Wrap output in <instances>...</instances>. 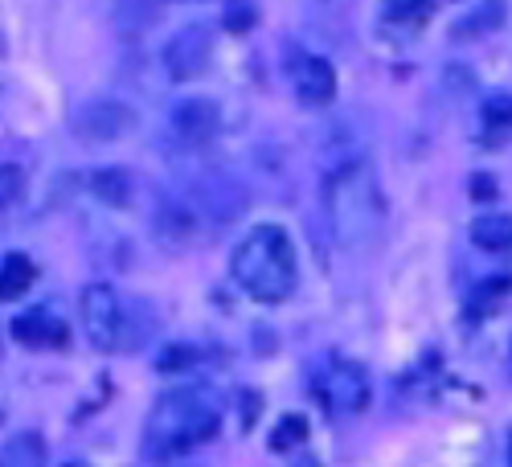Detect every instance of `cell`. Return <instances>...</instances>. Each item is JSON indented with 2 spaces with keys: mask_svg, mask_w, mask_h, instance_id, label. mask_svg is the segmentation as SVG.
Here are the masks:
<instances>
[{
  "mask_svg": "<svg viewBox=\"0 0 512 467\" xmlns=\"http://www.w3.org/2000/svg\"><path fill=\"white\" fill-rule=\"evenodd\" d=\"M480 123L488 144H504L512 136V95H492L480 111Z\"/></svg>",
  "mask_w": 512,
  "mask_h": 467,
  "instance_id": "obj_18",
  "label": "cell"
},
{
  "mask_svg": "<svg viewBox=\"0 0 512 467\" xmlns=\"http://www.w3.org/2000/svg\"><path fill=\"white\" fill-rule=\"evenodd\" d=\"M308 439V422L304 414H283L279 427L271 431V451H291V447H304Z\"/></svg>",
  "mask_w": 512,
  "mask_h": 467,
  "instance_id": "obj_20",
  "label": "cell"
},
{
  "mask_svg": "<svg viewBox=\"0 0 512 467\" xmlns=\"http://www.w3.org/2000/svg\"><path fill=\"white\" fill-rule=\"evenodd\" d=\"M439 0H386V21L390 25H406V29H418L431 21Z\"/></svg>",
  "mask_w": 512,
  "mask_h": 467,
  "instance_id": "obj_19",
  "label": "cell"
},
{
  "mask_svg": "<svg viewBox=\"0 0 512 467\" xmlns=\"http://www.w3.org/2000/svg\"><path fill=\"white\" fill-rule=\"evenodd\" d=\"M324 398L336 414H361L373 398L369 390V369L361 361H345V357H336L328 365V377H324Z\"/></svg>",
  "mask_w": 512,
  "mask_h": 467,
  "instance_id": "obj_8",
  "label": "cell"
},
{
  "mask_svg": "<svg viewBox=\"0 0 512 467\" xmlns=\"http://www.w3.org/2000/svg\"><path fill=\"white\" fill-rule=\"evenodd\" d=\"M472 242L488 254H512V214H484L472 222Z\"/></svg>",
  "mask_w": 512,
  "mask_h": 467,
  "instance_id": "obj_15",
  "label": "cell"
},
{
  "mask_svg": "<svg viewBox=\"0 0 512 467\" xmlns=\"http://www.w3.org/2000/svg\"><path fill=\"white\" fill-rule=\"evenodd\" d=\"M197 353H189V345H177V353H164L160 357V369H181V365H189Z\"/></svg>",
  "mask_w": 512,
  "mask_h": 467,
  "instance_id": "obj_24",
  "label": "cell"
},
{
  "mask_svg": "<svg viewBox=\"0 0 512 467\" xmlns=\"http://www.w3.org/2000/svg\"><path fill=\"white\" fill-rule=\"evenodd\" d=\"M218 127H222V115H218V103L213 99H185L173 107V115H168V136H173L177 148H185V152L213 144Z\"/></svg>",
  "mask_w": 512,
  "mask_h": 467,
  "instance_id": "obj_6",
  "label": "cell"
},
{
  "mask_svg": "<svg viewBox=\"0 0 512 467\" xmlns=\"http://www.w3.org/2000/svg\"><path fill=\"white\" fill-rule=\"evenodd\" d=\"M234 283L259 304H283L295 291V246L283 226H254L230 254Z\"/></svg>",
  "mask_w": 512,
  "mask_h": 467,
  "instance_id": "obj_3",
  "label": "cell"
},
{
  "mask_svg": "<svg viewBox=\"0 0 512 467\" xmlns=\"http://www.w3.org/2000/svg\"><path fill=\"white\" fill-rule=\"evenodd\" d=\"M164 13V0H115L111 5V21H115V33L123 37H140L148 33Z\"/></svg>",
  "mask_w": 512,
  "mask_h": 467,
  "instance_id": "obj_12",
  "label": "cell"
},
{
  "mask_svg": "<svg viewBox=\"0 0 512 467\" xmlns=\"http://www.w3.org/2000/svg\"><path fill=\"white\" fill-rule=\"evenodd\" d=\"M21 193H25V177H21V168L0 164V214H5V209H13V205L21 201Z\"/></svg>",
  "mask_w": 512,
  "mask_h": 467,
  "instance_id": "obj_21",
  "label": "cell"
},
{
  "mask_svg": "<svg viewBox=\"0 0 512 467\" xmlns=\"http://www.w3.org/2000/svg\"><path fill=\"white\" fill-rule=\"evenodd\" d=\"M291 78H295V95H300L304 107H328L336 99V70L332 62L304 54L291 62Z\"/></svg>",
  "mask_w": 512,
  "mask_h": 467,
  "instance_id": "obj_9",
  "label": "cell"
},
{
  "mask_svg": "<svg viewBox=\"0 0 512 467\" xmlns=\"http://www.w3.org/2000/svg\"><path fill=\"white\" fill-rule=\"evenodd\" d=\"M91 189L107 205H132V197H136L132 173H123V168H95V173H91Z\"/></svg>",
  "mask_w": 512,
  "mask_h": 467,
  "instance_id": "obj_17",
  "label": "cell"
},
{
  "mask_svg": "<svg viewBox=\"0 0 512 467\" xmlns=\"http://www.w3.org/2000/svg\"><path fill=\"white\" fill-rule=\"evenodd\" d=\"M213 62V33L205 25H185L168 37L164 46V70L173 82H193Z\"/></svg>",
  "mask_w": 512,
  "mask_h": 467,
  "instance_id": "obj_5",
  "label": "cell"
},
{
  "mask_svg": "<svg viewBox=\"0 0 512 467\" xmlns=\"http://www.w3.org/2000/svg\"><path fill=\"white\" fill-rule=\"evenodd\" d=\"M62 467H87V463H62Z\"/></svg>",
  "mask_w": 512,
  "mask_h": 467,
  "instance_id": "obj_26",
  "label": "cell"
},
{
  "mask_svg": "<svg viewBox=\"0 0 512 467\" xmlns=\"http://www.w3.org/2000/svg\"><path fill=\"white\" fill-rule=\"evenodd\" d=\"M82 328L99 353H115L123 345V304L107 283L82 287Z\"/></svg>",
  "mask_w": 512,
  "mask_h": 467,
  "instance_id": "obj_4",
  "label": "cell"
},
{
  "mask_svg": "<svg viewBox=\"0 0 512 467\" xmlns=\"http://www.w3.org/2000/svg\"><path fill=\"white\" fill-rule=\"evenodd\" d=\"M504 17H508V0H480L472 13L459 17V21L451 25V37H455V41L488 37V33H496V29L504 25Z\"/></svg>",
  "mask_w": 512,
  "mask_h": 467,
  "instance_id": "obj_13",
  "label": "cell"
},
{
  "mask_svg": "<svg viewBox=\"0 0 512 467\" xmlns=\"http://www.w3.org/2000/svg\"><path fill=\"white\" fill-rule=\"evenodd\" d=\"M0 467H46V439L37 431H17L0 447Z\"/></svg>",
  "mask_w": 512,
  "mask_h": 467,
  "instance_id": "obj_14",
  "label": "cell"
},
{
  "mask_svg": "<svg viewBox=\"0 0 512 467\" xmlns=\"http://www.w3.org/2000/svg\"><path fill=\"white\" fill-rule=\"evenodd\" d=\"M33 283H37V267L25 259V254H9V259L0 263V304L21 300Z\"/></svg>",
  "mask_w": 512,
  "mask_h": 467,
  "instance_id": "obj_16",
  "label": "cell"
},
{
  "mask_svg": "<svg viewBox=\"0 0 512 467\" xmlns=\"http://www.w3.org/2000/svg\"><path fill=\"white\" fill-rule=\"evenodd\" d=\"M512 291V279H484V287L476 291V304H484V312L500 300V295H508Z\"/></svg>",
  "mask_w": 512,
  "mask_h": 467,
  "instance_id": "obj_22",
  "label": "cell"
},
{
  "mask_svg": "<svg viewBox=\"0 0 512 467\" xmlns=\"http://www.w3.org/2000/svg\"><path fill=\"white\" fill-rule=\"evenodd\" d=\"M132 127H136V111L119 99H95L87 107H78V115H74V132L91 144L123 140Z\"/></svg>",
  "mask_w": 512,
  "mask_h": 467,
  "instance_id": "obj_7",
  "label": "cell"
},
{
  "mask_svg": "<svg viewBox=\"0 0 512 467\" xmlns=\"http://www.w3.org/2000/svg\"><path fill=\"white\" fill-rule=\"evenodd\" d=\"M197 226H201V218L193 214V205H189V201H181V197H164V201L156 205L152 230H156V238H160L168 250L189 246V242L197 238Z\"/></svg>",
  "mask_w": 512,
  "mask_h": 467,
  "instance_id": "obj_11",
  "label": "cell"
},
{
  "mask_svg": "<svg viewBox=\"0 0 512 467\" xmlns=\"http://www.w3.org/2000/svg\"><path fill=\"white\" fill-rule=\"evenodd\" d=\"M324 209L340 246H369L386 226V205L373 168L361 156H345L324 185Z\"/></svg>",
  "mask_w": 512,
  "mask_h": 467,
  "instance_id": "obj_2",
  "label": "cell"
},
{
  "mask_svg": "<svg viewBox=\"0 0 512 467\" xmlns=\"http://www.w3.org/2000/svg\"><path fill=\"white\" fill-rule=\"evenodd\" d=\"M222 431V402L205 386H173L156 398L148 427H144V455L152 463H168L177 455L197 451Z\"/></svg>",
  "mask_w": 512,
  "mask_h": 467,
  "instance_id": "obj_1",
  "label": "cell"
},
{
  "mask_svg": "<svg viewBox=\"0 0 512 467\" xmlns=\"http://www.w3.org/2000/svg\"><path fill=\"white\" fill-rule=\"evenodd\" d=\"M476 197H492V181L488 177H476V189H472Z\"/></svg>",
  "mask_w": 512,
  "mask_h": 467,
  "instance_id": "obj_25",
  "label": "cell"
},
{
  "mask_svg": "<svg viewBox=\"0 0 512 467\" xmlns=\"http://www.w3.org/2000/svg\"><path fill=\"white\" fill-rule=\"evenodd\" d=\"M250 25H254V13H250V5H234V9L226 13V29L242 33V29H250Z\"/></svg>",
  "mask_w": 512,
  "mask_h": 467,
  "instance_id": "obj_23",
  "label": "cell"
},
{
  "mask_svg": "<svg viewBox=\"0 0 512 467\" xmlns=\"http://www.w3.org/2000/svg\"><path fill=\"white\" fill-rule=\"evenodd\" d=\"M13 341L25 345V349H66L70 328L50 308H33V312L13 320Z\"/></svg>",
  "mask_w": 512,
  "mask_h": 467,
  "instance_id": "obj_10",
  "label": "cell"
}]
</instances>
